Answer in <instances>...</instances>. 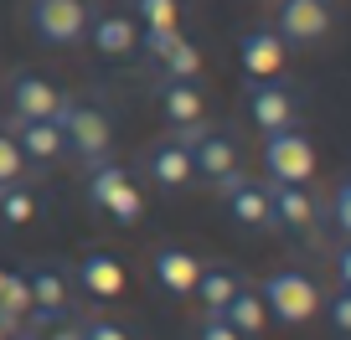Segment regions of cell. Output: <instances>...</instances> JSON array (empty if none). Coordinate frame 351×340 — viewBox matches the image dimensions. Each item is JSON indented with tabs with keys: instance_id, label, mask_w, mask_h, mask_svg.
Returning a JSON list of instances; mask_svg holds the SVG:
<instances>
[{
	"instance_id": "obj_1",
	"label": "cell",
	"mask_w": 351,
	"mask_h": 340,
	"mask_svg": "<svg viewBox=\"0 0 351 340\" xmlns=\"http://www.w3.org/2000/svg\"><path fill=\"white\" fill-rule=\"evenodd\" d=\"M52 124L62 129V150H73L83 165H104V155H109V144H114V124H109L104 109L62 99V109H57Z\"/></svg>"
},
{
	"instance_id": "obj_2",
	"label": "cell",
	"mask_w": 351,
	"mask_h": 340,
	"mask_svg": "<svg viewBox=\"0 0 351 340\" xmlns=\"http://www.w3.org/2000/svg\"><path fill=\"white\" fill-rule=\"evenodd\" d=\"M258 299L279 325H305V319H315V309H320V284L305 274V268H274V274L258 284Z\"/></svg>"
},
{
	"instance_id": "obj_3",
	"label": "cell",
	"mask_w": 351,
	"mask_h": 340,
	"mask_svg": "<svg viewBox=\"0 0 351 340\" xmlns=\"http://www.w3.org/2000/svg\"><path fill=\"white\" fill-rule=\"evenodd\" d=\"M263 170H269L274 186H310L315 181V144L300 129L263 134Z\"/></svg>"
},
{
	"instance_id": "obj_4",
	"label": "cell",
	"mask_w": 351,
	"mask_h": 340,
	"mask_svg": "<svg viewBox=\"0 0 351 340\" xmlns=\"http://www.w3.org/2000/svg\"><path fill=\"white\" fill-rule=\"evenodd\" d=\"M336 26V0H279L274 36L285 47H320Z\"/></svg>"
},
{
	"instance_id": "obj_5",
	"label": "cell",
	"mask_w": 351,
	"mask_h": 340,
	"mask_svg": "<svg viewBox=\"0 0 351 340\" xmlns=\"http://www.w3.org/2000/svg\"><path fill=\"white\" fill-rule=\"evenodd\" d=\"M176 140L191 150V170H197L202 181L222 186V181L238 176V144H232L228 134L207 129V124H186V129H176Z\"/></svg>"
},
{
	"instance_id": "obj_6",
	"label": "cell",
	"mask_w": 351,
	"mask_h": 340,
	"mask_svg": "<svg viewBox=\"0 0 351 340\" xmlns=\"http://www.w3.org/2000/svg\"><path fill=\"white\" fill-rule=\"evenodd\" d=\"M32 16V31L52 47H77L88 36V21H93V5L88 0H32L26 5Z\"/></svg>"
},
{
	"instance_id": "obj_7",
	"label": "cell",
	"mask_w": 351,
	"mask_h": 340,
	"mask_svg": "<svg viewBox=\"0 0 351 340\" xmlns=\"http://www.w3.org/2000/svg\"><path fill=\"white\" fill-rule=\"evenodd\" d=\"M88 196H93V207L99 211H109L119 227H134L140 222V211H145V196H140V186L130 181V170H119V165H93V176H88Z\"/></svg>"
},
{
	"instance_id": "obj_8",
	"label": "cell",
	"mask_w": 351,
	"mask_h": 340,
	"mask_svg": "<svg viewBox=\"0 0 351 340\" xmlns=\"http://www.w3.org/2000/svg\"><path fill=\"white\" fill-rule=\"evenodd\" d=\"M222 201H228V217L238 222V227L258 232V227H274V211H269V181H253V176H232L222 181Z\"/></svg>"
},
{
	"instance_id": "obj_9",
	"label": "cell",
	"mask_w": 351,
	"mask_h": 340,
	"mask_svg": "<svg viewBox=\"0 0 351 340\" xmlns=\"http://www.w3.org/2000/svg\"><path fill=\"white\" fill-rule=\"evenodd\" d=\"M57 109H62V88H57V83H47V77H36V73L11 77V119L16 124L57 119Z\"/></svg>"
},
{
	"instance_id": "obj_10",
	"label": "cell",
	"mask_w": 351,
	"mask_h": 340,
	"mask_svg": "<svg viewBox=\"0 0 351 340\" xmlns=\"http://www.w3.org/2000/svg\"><path fill=\"white\" fill-rule=\"evenodd\" d=\"M248 119H253V129H263V134H274V129H295V119H300V103H295V93L285 88V83H258V88H248Z\"/></svg>"
},
{
	"instance_id": "obj_11",
	"label": "cell",
	"mask_w": 351,
	"mask_h": 340,
	"mask_svg": "<svg viewBox=\"0 0 351 340\" xmlns=\"http://www.w3.org/2000/svg\"><path fill=\"white\" fill-rule=\"evenodd\" d=\"M285 57H289V47L274 36V26H258V31H248L238 42V62H243V73H248L253 83H274V77L285 73Z\"/></svg>"
},
{
	"instance_id": "obj_12",
	"label": "cell",
	"mask_w": 351,
	"mask_h": 340,
	"mask_svg": "<svg viewBox=\"0 0 351 340\" xmlns=\"http://www.w3.org/2000/svg\"><path fill=\"white\" fill-rule=\"evenodd\" d=\"M269 211H274V227L289 232H315L320 222V201L310 196V186H274L269 181Z\"/></svg>"
},
{
	"instance_id": "obj_13",
	"label": "cell",
	"mask_w": 351,
	"mask_h": 340,
	"mask_svg": "<svg viewBox=\"0 0 351 340\" xmlns=\"http://www.w3.org/2000/svg\"><path fill=\"white\" fill-rule=\"evenodd\" d=\"M88 36L99 47V57H109V62H124V57H134V47H140V26H134V16H124V11L93 16V21H88Z\"/></svg>"
},
{
	"instance_id": "obj_14",
	"label": "cell",
	"mask_w": 351,
	"mask_h": 340,
	"mask_svg": "<svg viewBox=\"0 0 351 340\" xmlns=\"http://www.w3.org/2000/svg\"><path fill=\"white\" fill-rule=\"evenodd\" d=\"M145 165H150V181L160 191H181V186H191V176H197V170H191V150L176 140V134L155 144V150L145 155Z\"/></svg>"
},
{
	"instance_id": "obj_15",
	"label": "cell",
	"mask_w": 351,
	"mask_h": 340,
	"mask_svg": "<svg viewBox=\"0 0 351 340\" xmlns=\"http://www.w3.org/2000/svg\"><path fill=\"white\" fill-rule=\"evenodd\" d=\"M150 268H155V284H160L171 299H186L191 289H197V278H202L197 252H186V248H160Z\"/></svg>"
},
{
	"instance_id": "obj_16",
	"label": "cell",
	"mask_w": 351,
	"mask_h": 340,
	"mask_svg": "<svg viewBox=\"0 0 351 340\" xmlns=\"http://www.w3.org/2000/svg\"><path fill=\"white\" fill-rule=\"evenodd\" d=\"M77 284H83L93 299H119L130 278H124L119 258H109V252H88L83 263H77Z\"/></svg>"
},
{
	"instance_id": "obj_17",
	"label": "cell",
	"mask_w": 351,
	"mask_h": 340,
	"mask_svg": "<svg viewBox=\"0 0 351 340\" xmlns=\"http://www.w3.org/2000/svg\"><path fill=\"white\" fill-rule=\"evenodd\" d=\"M160 114L165 124H176V129H186V124H202V88L197 83H165L160 77Z\"/></svg>"
},
{
	"instance_id": "obj_18",
	"label": "cell",
	"mask_w": 351,
	"mask_h": 340,
	"mask_svg": "<svg viewBox=\"0 0 351 340\" xmlns=\"http://www.w3.org/2000/svg\"><path fill=\"white\" fill-rule=\"evenodd\" d=\"M217 319H228V325L238 330L243 340H253V335H263V325H269V309H263L258 289H243V284H238V294L222 304V315H217Z\"/></svg>"
},
{
	"instance_id": "obj_19",
	"label": "cell",
	"mask_w": 351,
	"mask_h": 340,
	"mask_svg": "<svg viewBox=\"0 0 351 340\" xmlns=\"http://www.w3.org/2000/svg\"><path fill=\"white\" fill-rule=\"evenodd\" d=\"M11 140L21 144V155H26V160H36V165H52L57 155H62V129H57L52 119L16 124V134H11Z\"/></svg>"
},
{
	"instance_id": "obj_20",
	"label": "cell",
	"mask_w": 351,
	"mask_h": 340,
	"mask_svg": "<svg viewBox=\"0 0 351 340\" xmlns=\"http://www.w3.org/2000/svg\"><path fill=\"white\" fill-rule=\"evenodd\" d=\"M191 294H197V304L207 309V315H222V304L238 294V274H228V268H202Z\"/></svg>"
},
{
	"instance_id": "obj_21",
	"label": "cell",
	"mask_w": 351,
	"mask_h": 340,
	"mask_svg": "<svg viewBox=\"0 0 351 340\" xmlns=\"http://www.w3.org/2000/svg\"><path fill=\"white\" fill-rule=\"evenodd\" d=\"M160 77L165 83H197L202 77V52L191 47V36H181V42L160 57Z\"/></svg>"
},
{
	"instance_id": "obj_22",
	"label": "cell",
	"mask_w": 351,
	"mask_h": 340,
	"mask_svg": "<svg viewBox=\"0 0 351 340\" xmlns=\"http://www.w3.org/2000/svg\"><path fill=\"white\" fill-rule=\"evenodd\" d=\"M32 217H36V196L21 186V181L0 191V222H5V227H26Z\"/></svg>"
},
{
	"instance_id": "obj_23",
	"label": "cell",
	"mask_w": 351,
	"mask_h": 340,
	"mask_svg": "<svg viewBox=\"0 0 351 340\" xmlns=\"http://www.w3.org/2000/svg\"><path fill=\"white\" fill-rule=\"evenodd\" d=\"M134 11H140L145 31H171V26H181V5H176V0H134Z\"/></svg>"
},
{
	"instance_id": "obj_24",
	"label": "cell",
	"mask_w": 351,
	"mask_h": 340,
	"mask_svg": "<svg viewBox=\"0 0 351 340\" xmlns=\"http://www.w3.org/2000/svg\"><path fill=\"white\" fill-rule=\"evenodd\" d=\"M21 176H26V155H21V144H16L11 134H0V191L16 186Z\"/></svg>"
},
{
	"instance_id": "obj_25",
	"label": "cell",
	"mask_w": 351,
	"mask_h": 340,
	"mask_svg": "<svg viewBox=\"0 0 351 340\" xmlns=\"http://www.w3.org/2000/svg\"><path fill=\"white\" fill-rule=\"evenodd\" d=\"M326 319H330V330H336V335H351V289L330 294V304H326Z\"/></svg>"
},
{
	"instance_id": "obj_26",
	"label": "cell",
	"mask_w": 351,
	"mask_h": 340,
	"mask_svg": "<svg viewBox=\"0 0 351 340\" xmlns=\"http://www.w3.org/2000/svg\"><path fill=\"white\" fill-rule=\"evenodd\" d=\"M330 222H336L341 232H346V242H351V176L336 186V196H330Z\"/></svg>"
},
{
	"instance_id": "obj_27",
	"label": "cell",
	"mask_w": 351,
	"mask_h": 340,
	"mask_svg": "<svg viewBox=\"0 0 351 340\" xmlns=\"http://www.w3.org/2000/svg\"><path fill=\"white\" fill-rule=\"evenodd\" d=\"M83 340H130V330L114 325V319H88V325H83Z\"/></svg>"
},
{
	"instance_id": "obj_28",
	"label": "cell",
	"mask_w": 351,
	"mask_h": 340,
	"mask_svg": "<svg viewBox=\"0 0 351 340\" xmlns=\"http://www.w3.org/2000/svg\"><path fill=\"white\" fill-rule=\"evenodd\" d=\"M197 340H243V335H238V330L228 325V319L207 315V319H202V330H197Z\"/></svg>"
},
{
	"instance_id": "obj_29",
	"label": "cell",
	"mask_w": 351,
	"mask_h": 340,
	"mask_svg": "<svg viewBox=\"0 0 351 340\" xmlns=\"http://www.w3.org/2000/svg\"><path fill=\"white\" fill-rule=\"evenodd\" d=\"M336 278H341V289H351V242L336 252Z\"/></svg>"
},
{
	"instance_id": "obj_30",
	"label": "cell",
	"mask_w": 351,
	"mask_h": 340,
	"mask_svg": "<svg viewBox=\"0 0 351 340\" xmlns=\"http://www.w3.org/2000/svg\"><path fill=\"white\" fill-rule=\"evenodd\" d=\"M47 340H83V325H52Z\"/></svg>"
},
{
	"instance_id": "obj_31",
	"label": "cell",
	"mask_w": 351,
	"mask_h": 340,
	"mask_svg": "<svg viewBox=\"0 0 351 340\" xmlns=\"http://www.w3.org/2000/svg\"><path fill=\"white\" fill-rule=\"evenodd\" d=\"M0 340H11V330H5V325H0Z\"/></svg>"
},
{
	"instance_id": "obj_32",
	"label": "cell",
	"mask_w": 351,
	"mask_h": 340,
	"mask_svg": "<svg viewBox=\"0 0 351 340\" xmlns=\"http://www.w3.org/2000/svg\"><path fill=\"white\" fill-rule=\"evenodd\" d=\"M5 274H11V268H0V284H5Z\"/></svg>"
}]
</instances>
